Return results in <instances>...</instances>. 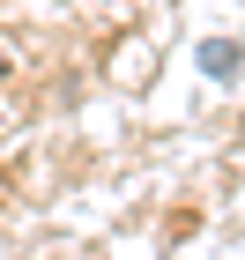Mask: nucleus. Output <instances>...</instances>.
<instances>
[{
    "label": "nucleus",
    "mask_w": 245,
    "mask_h": 260,
    "mask_svg": "<svg viewBox=\"0 0 245 260\" xmlns=\"http://www.w3.org/2000/svg\"><path fill=\"white\" fill-rule=\"evenodd\" d=\"M193 67H201L208 82H238L245 75V45L238 38H201L193 45Z\"/></svg>",
    "instance_id": "obj_1"
}]
</instances>
